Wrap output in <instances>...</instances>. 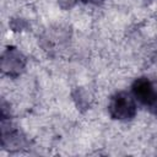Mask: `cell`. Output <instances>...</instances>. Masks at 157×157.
<instances>
[{"label":"cell","instance_id":"7a4b0ae2","mask_svg":"<svg viewBox=\"0 0 157 157\" xmlns=\"http://www.w3.org/2000/svg\"><path fill=\"white\" fill-rule=\"evenodd\" d=\"M131 92L137 102L157 115V86L153 81L148 77H139L132 82Z\"/></svg>","mask_w":157,"mask_h":157},{"label":"cell","instance_id":"5b68a950","mask_svg":"<svg viewBox=\"0 0 157 157\" xmlns=\"http://www.w3.org/2000/svg\"><path fill=\"white\" fill-rule=\"evenodd\" d=\"M81 1H83V2H93V4H98V2H101V1H103V0H81Z\"/></svg>","mask_w":157,"mask_h":157},{"label":"cell","instance_id":"277c9868","mask_svg":"<svg viewBox=\"0 0 157 157\" xmlns=\"http://www.w3.org/2000/svg\"><path fill=\"white\" fill-rule=\"evenodd\" d=\"M25 137L21 135V132L11 125L10 121H5L2 119L1 121V145L4 148L9 151H15L22 148L25 145Z\"/></svg>","mask_w":157,"mask_h":157},{"label":"cell","instance_id":"6da1fadb","mask_svg":"<svg viewBox=\"0 0 157 157\" xmlns=\"http://www.w3.org/2000/svg\"><path fill=\"white\" fill-rule=\"evenodd\" d=\"M136 108L137 107L135 98L130 93L124 91L113 94L108 104V110L110 117L115 120H121V121H128L135 118Z\"/></svg>","mask_w":157,"mask_h":157},{"label":"cell","instance_id":"3957f363","mask_svg":"<svg viewBox=\"0 0 157 157\" xmlns=\"http://www.w3.org/2000/svg\"><path fill=\"white\" fill-rule=\"evenodd\" d=\"M26 63L25 55L15 47L6 48L1 55V70L10 77L20 76L25 71Z\"/></svg>","mask_w":157,"mask_h":157}]
</instances>
